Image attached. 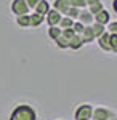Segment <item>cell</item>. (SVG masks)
Returning a JSON list of instances; mask_svg holds the SVG:
<instances>
[{"label":"cell","instance_id":"cell-23","mask_svg":"<svg viewBox=\"0 0 117 120\" xmlns=\"http://www.w3.org/2000/svg\"><path fill=\"white\" fill-rule=\"evenodd\" d=\"M106 30H108L109 34H117V21H111L106 26Z\"/></svg>","mask_w":117,"mask_h":120},{"label":"cell","instance_id":"cell-26","mask_svg":"<svg viewBox=\"0 0 117 120\" xmlns=\"http://www.w3.org/2000/svg\"><path fill=\"white\" fill-rule=\"evenodd\" d=\"M39 2H40V0H26L27 7H29L31 10H34V8H35L37 5H39Z\"/></svg>","mask_w":117,"mask_h":120},{"label":"cell","instance_id":"cell-16","mask_svg":"<svg viewBox=\"0 0 117 120\" xmlns=\"http://www.w3.org/2000/svg\"><path fill=\"white\" fill-rule=\"evenodd\" d=\"M91 30H93L95 37L98 38L101 34H104V32H106V26H103V24H99V22H93V24H91Z\"/></svg>","mask_w":117,"mask_h":120},{"label":"cell","instance_id":"cell-1","mask_svg":"<svg viewBox=\"0 0 117 120\" xmlns=\"http://www.w3.org/2000/svg\"><path fill=\"white\" fill-rule=\"evenodd\" d=\"M10 120H37V112L31 104H18L10 114Z\"/></svg>","mask_w":117,"mask_h":120},{"label":"cell","instance_id":"cell-11","mask_svg":"<svg viewBox=\"0 0 117 120\" xmlns=\"http://www.w3.org/2000/svg\"><path fill=\"white\" fill-rule=\"evenodd\" d=\"M50 10H51V5H50L47 0H40V2H39V5L34 8V11L39 13L40 16H47V13H48Z\"/></svg>","mask_w":117,"mask_h":120},{"label":"cell","instance_id":"cell-6","mask_svg":"<svg viewBox=\"0 0 117 120\" xmlns=\"http://www.w3.org/2000/svg\"><path fill=\"white\" fill-rule=\"evenodd\" d=\"M96 42H98V46L103 51H111V34H109L108 30H106L104 34H101V35L96 38Z\"/></svg>","mask_w":117,"mask_h":120},{"label":"cell","instance_id":"cell-19","mask_svg":"<svg viewBox=\"0 0 117 120\" xmlns=\"http://www.w3.org/2000/svg\"><path fill=\"white\" fill-rule=\"evenodd\" d=\"M69 3H71V7L79 8V10H85L87 8V2H85V0H69Z\"/></svg>","mask_w":117,"mask_h":120},{"label":"cell","instance_id":"cell-27","mask_svg":"<svg viewBox=\"0 0 117 120\" xmlns=\"http://www.w3.org/2000/svg\"><path fill=\"white\" fill-rule=\"evenodd\" d=\"M85 2H87V8H88V7H91V5H96V3H99L101 0H85Z\"/></svg>","mask_w":117,"mask_h":120},{"label":"cell","instance_id":"cell-17","mask_svg":"<svg viewBox=\"0 0 117 120\" xmlns=\"http://www.w3.org/2000/svg\"><path fill=\"white\" fill-rule=\"evenodd\" d=\"M58 26H59V27L63 29V30H64V29H72V26H74V19L67 18V16H63Z\"/></svg>","mask_w":117,"mask_h":120},{"label":"cell","instance_id":"cell-18","mask_svg":"<svg viewBox=\"0 0 117 120\" xmlns=\"http://www.w3.org/2000/svg\"><path fill=\"white\" fill-rule=\"evenodd\" d=\"M55 43L58 45V48H61V50H66V48H69V42L63 37V35H59V37L55 40Z\"/></svg>","mask_w":117,"mask_h":120},{"label":"cell","instance_id":"cell-12","mask_svg":"<svg viewBox=\"0 0 117 120\" xmlns=\"http://www.w3.org/2000/svg\"><path fill=\"white\" fill-rule=\"evenodd\" d=\"M29 18H31V27H39V26H42V24L45 22V16H40L35 11L31 13Z\"/></svg>","mask_w":117,"mask_h":120},{"label":"cell","instance_id":"cell-22","mask_svg":"<svg viewBox=\"0 0 117 120\" xmlns=\"http://www.w3.org/2000/svg\"><path fill=\"white\" fill-rule=\"evenodd\" d=\"M83 29H85V26L82 24L80 21H74V26H72V30H74L75 34H82V32H83Z\"/></svg>","mask_w":117,"mask_h":120},{"label":"cell","instance_id":"cell-3","mask_svg":"<svg viewBox=\"0 0 117 120\" xmlns=\"http://www.w3.org/2000/svg\"><path fill=\"white\" fill-rule=\"evenodd\" d=\"M112 117H116V112L112 109H109L106 106H95L91 120H109Z\"/></svg>","mask_w":117,"mask_h":120},{"label":"cell","instance_id":"cell-13","mask_svg":"<svg viewBox=\"0 0 117 120\" xmlns=\"http://www.w3.org/2000/svg\"><path fill=\"white\" fill-rule=\"evenodd\" d=\"M82 46H83V42H82L80 35H79V34H75V35H74V37L69 40V48L77 51V50H80Z\"/></svg>","mask_w":117,"mask_h":120},{"label":"cell","instance_id":"cell-15","mask_svg":"<svg viewBox=\"0 0 117 120\" xmlns=\"http://www.w3.org/2000/svg\"><path fill=\"white\" fill-rule=\"evenodd\" d=\"M16 24H18L19 27H31V18H29V15L16 16Z\"/></svg>","mask_w":117,"mask_h":120},{"label":"cell","instance_id":"cell-25","mask_svg":"<svg viewBox=\"0 0 117 120\" xmlns=\"http://www.w3.org/2000/svg\"><path fill=\"white\" fill-rule=\"evenodd\" d=\"M61 35H63V37L66 38L67 42H69V40H71V38L74 37V35H75V32H74L72 29H64V30H63V34H61Z\"/></svg>","mask_w":117,"mask_h":120},{"label":"cell","instance_id":"cell-20","mask_svg":"<svg viewBox=\"0 0 117 120\" xmlns=\"http://www.w3.org/2000/svg\"><path fill=\"white\" fill-rule=\"evenodd\" d=\"M79 15H80V10H79V8H74V7H71L69 11L66 13V16H67V18H71V19H74V21H77Z\"/></svg>","mask_w":117,"mask_h":120},{"label":"cell","instance_id":"cell-7","mask_svg":"<svg viewBox=\"0 0 117 120\" xmlns=\"http://www.w3.org/2000/svg\"><path fill=\"white\" fill-rule=\"evenodd\" d=\"M77 21H80L83 26H91L95 22V18H93V15H91L90 11H88V8H85V10H80V15H79Z\"/></svg>","mask_w":117,"mask_h":120},{"label":"cell","instance_id":"cell-21","mask_svg":"<svg viewBox=\"0 0 117 120\" xmlns=\"http://www.w3.org/2000/svg\"><path fill=\"white\" fill-rule=\"evenodd\" d=\"M101 10H104V5H103L101 2H99V3H96V5H91V7H88V11H90L93 16H95L96 13H99Z\"/></svg>","mask_w":117,"mask_h":120},{"label":"cell","instance_id":"cell-29","mask_svg":"<svg viewBox=\"0 0 117 120\" xmlns=\"http://www.w3.org/2000/svg\"><path fill=\"white\" fill-rule=\"evenodd\" d=\"M109 120H117V115H116V117H112V119H109Z\"/></svg>","mask_w":117,"mask_h":120},{"label":"cell","instance_id":"cell-24","mask_svg":"<svg viewBox=\"0 0 117 120\" xmlns=\"http://www.w3.org/2000/svg\"><path fill=\"white\" fill-rule=\"evenodd\" d=\"M111 51L117 53V34H111Z\"/></svg>","mask_w":117,"mask_h":120},{"label":"cell","instance_id":"cell-8","mask_svg":"<svg viewBox=\"0 0 117 120\" xmlns=\"http://www.w3.org/2000/svg\"><path fill=\"white\" fill-rule=\"evenodd\" d=\"M51 8L58 10L63 16H66V13H67V11H69V8H71V3H69V0H55Z\"/></svg>","mask_w":117,"mask_h":120},{"label":"cell","instance_id":"cell-28","mask_svg":"<svg viewBox=\"0 0 117 120\" xmlns=\"http://www.w3.org/2000/svg\"><path fill=\"white\" fill-rule=\"evenodd\" d=\"M112 10H114V13L117 15V0H112Z\"/></svg>","mask_w":117,"mask_h":120},{"label":"cell","instance_id":"cell-14","mask_svg":"<svg viewBox=\"0 0 117 120\" xmlns=\"http://www.w3.org/2000/svg\"><path fill=\"white\" fill-rule=\"evenodd\" d=\"M63 34V29L59 27V26H53V27H48V37L51 38V40H56V38L59 37Z\"/></svg>","mask_w":117,"mask_h":120},{"label":"cell","instance_id":"cell-10","mask_svg":"<svg viewBox=\"0 0 117 120\" xmlns=\"http://www.w3.org/2000/svg\"><path fill=\"white\" fill-rule=\"evenodd\" d=\"M82 38V42H83V45H87V43H91V42H95L96 37H95V34H93V30H91V26H85L83 29V32L79 34Z\"/></svg>","mask_w":117,"mask_h":120},{"label":"cell","instance_id":"cell-9","mask_svg":"<svg viewBox=\"0 0 117 120\" xmlns=\"http://www.w3.org/2000/svg\"><path fill=\"white\" fill-rule=\"evenodd\" d=\"M93 18H95V22H99V24H103V26H108L109 22H111V15H109V11L106 8L101 10L99 13H96Z\"/></svg>","mask_w":117,"mask_h":120},{"label":"cell","instance_id":"cell-2","mask_svg":"<svg viewBox=\"0 0 117 120\" xmlns=\"http://www.w3.org/2000/svg\"><path fill=\"white\" fill-rule=\"evenodd\" d=\"M93 109H95V106L87 104V102L79 104L75 107V111H74V119L75 120H91V117H93Z\"/></svg>","mask_w":117,"mask_h":120},{"label":"cell","instance_id":"cell-5","mask_svg":"<svg viewBox=\"0 0 117 120\" xmlns=\"http://www.w3.org/2000/svg\"><path fill=\"white\" fill-rule=\"evenodd\" d=\"M61 18H63V15L58 11V10L51 8L48 13H47L45 16V22L48 24V27H53V26H58L59 24V21H61Z\"/></svg>","mask_w":117,"mask_h":120},{"label":"cell","instance_id":"cell-4","mask_svg":"<svg viewBox=\"0 0 117 120\" xmlns=\"http://www.w3.org/2000/svg\"><path fill=\"white\" fill-rule=\"evenodd\" d=\"M10 10L15 16H24V15H29V7H27L26 0H11V5H10Z\"/></svg>","mask_w":117,"mask_h":120}]
</instances>
